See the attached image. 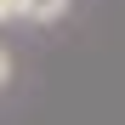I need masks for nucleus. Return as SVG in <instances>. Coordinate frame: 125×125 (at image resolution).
<instances>
[{
	"mask_svg": "<svg viewBox=\"0 0 125 125\" xmlns=\"http://www.w3.org/2000/svg\"><path fill=\"white\" fill-rule=\"evenodd\" d=\"M68 11V0H23V17L29 23H51V17Z\"/></svg>",
	"mask_w": 125,
	"mask_h": 125,
	"instance_id": "obj_1",
	"label": "nucleus"
},
{
	"mask_svg": "<svg viewBox=\"0 0 125 125\" xmlns=\"http://www.w3.org/2000/svg\"><path fill=\"white\" fill-rule=\"evenodd\" d=\"M11 17H23V0H0V23H11Z\"/></svg>",
	"mask_w": 125,
	"mask_h": 125,
	"instance_id": "obj_2",
	"label": "nucleus"
},
{
	"mask_svg": "<svg viewBox=\"0 0 125 125\" xmlns=\"http://www.w3.org/2000/svg\"><path fill=\"white\" fill-rule=\"evenodd\" d=\"M6 74H11V62H6V51H0V85H6Z\"/></svg>",
	"mask_w": 125,
	"mask_h": 125,
	"instance_id": "obj_3",
	"label": "nucleus"
}]
</instances>
